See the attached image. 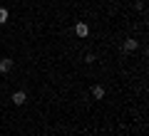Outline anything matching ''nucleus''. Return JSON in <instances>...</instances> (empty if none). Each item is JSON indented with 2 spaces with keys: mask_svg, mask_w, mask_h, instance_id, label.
<instances>
[{
  "mask_svg": "<svg viewBox=\"0 0 149 136\" xmlns=\"http://www.w3.org/2000/svg\"><path fill=\"white\" fill-rule=\"evenodd\" d=\"M74 35L77 37H87L90 35V25H87V22H74Z\"/></svg>",
  "mask_w": 149,
  "mask_h": 136,
  "instance_id": "f257e3e1",
  "label": "nucleus"
},
{
  "mask_svg": "<svg viewBox=\"0 0 149 136\" xmlns=\"http://www.w3.org/2000/svg\"><path fill=\"white\" fill-rule=\"evenodd\" d=\"M10 69H13V59H10V57H3V59H0V72L8 74Z\"/></svg>",
  "mask_w": 149,
  "mask_h": 136,
  "instance_id": "f03ea898",
  "label": "nucleus"
},
{
  "mask_svg": "<svg viewBox=\"0 0 149 136\" xmlns=\"http://www.w3.org/2000/svg\"><path fill=\"white\" fill-rule=\"evenodd\" d=\"M13 101H15V106H22L27 101V94L25 92H15V94H13Z\"/></svg>",
  "mask_w": 149,
  "mask_h": 136,
  "instance_id": "7ed1b4c3",
  "label": "nucleus"
},
{
  "mask_svg": "<svg viewBox=\"0 0 149 136\" xmlns=\"http://www.w3.org/2000/svg\"><path fill=\"white\" fill-rule=\"evenodd\" d=\"M134 50H137V40H134V37L124 40V52H134Z\"/></svg>",
  "mask_w": 149,
  "mask_h": 136,
  "instance_id": "20e7f679",
  "label": "nucleus"
},
{
  "mask_svg": "<svg viewBox=\"0 0 149 136\" xmlns=\"http://www.w3.org/2000/svg\"><path fill=\"white\" fill-rule=\"evenodd\" d=\"M92 97H95V99H104V87H100V84L92 87Z\"/></svg>",
  "mask_w": 149,
  "mask_h": 136,
  "instance_id": "39448f33",
  "label": "nucleus"
},
{
  "mask_svg": "<svg viewBox=\"0 0 149 136\" xmlns=\"http://www.w3.org/2000/svg\"><path fill=\"white\" fill-rule=\"evenodd\" d=\"M5 22H8V10L0 8V25H5Z\"/></svg>",
  "mask_w": 149,
  "mask_h": 136,
  "instance_id": "423d86ee",
  "label": "nucleus"
}]
</instances>
